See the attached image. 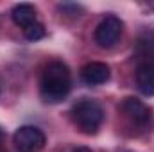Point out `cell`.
Segmentation results:
<instances>
[{
	"mask_svg": "<svg viewBox=\"0 0 154 152\" xmlns=\"http://www.w3.org/2000/svg\"><path fill=\"white\" fill-rule=\"evenodd\" d=\"M72 90V75L65 63L52 61L45 66L39 79V95L47 104H59Z\"/></svg>",
	"mask_w": 154,
	"mask_h": 152,
	"instance_id": "6da1fadb",
	"label": "cell"
},
{
	"mask_svg": "<svg viewBox=\"0 0 154 152\" xmlns=\"http://www.w3.org/2000/svg\"><path fill=\"white\" fill-rule=\"evenodd\" d=\"M72 118L84 134H95L104 122V109L97 100L81 99L72 108Z\"/></svg>",
	"mask_w": 154,
	"mask_h": 152,
	"instance_id": "7a4b0ae2",
	"label": "cell"
},
{
	"mask_svg": "<svg viewBox=\"0 0 154 152\" xmlns=\"http://www.w3.org/2000/svg\"><path fill=\"white\" fill-rule=\"evenodd\" d=\"M122 29H124L122 20L118 16H115V14H108L106 18L100 20V23L95 29V41H97V45L102 47V48H111L118 41V38H120Z\"/></svg>",
	"mask_w": 154,
	"mask_h": 152,
	"instance_id": "3957f363",
	"label": "cell"
},
{
	"mask_svg": "<svg viewBox=\"0 0 154 152\" xmlns=\"http://www.w3.org/2000/svg\"><path fill=\"white\" fill-rule=\"evenodd\" d=\"M14 145L20 152H39L45 147V134L34 125H22L14 132Z\"/></svg>",
	"mask_w": 154,
	"mask_h": 152,
	"instance_id": "277c9868",
	"label": "cell"
},
{
	"mask_svg": "<svg viewBox=\"0 0 154 152\" xmlns=\"http://www.w3.org/2000/svg\"><path fill=\"white\" fill-rule=\"evenodd\" d=\"M122 113L125 114L134 125L142 127V129H147L151 127L152 123V111L147 104H143L140 99H134V97H127L124 99L122 106H120Z\"/></svg>",
	"mask_w": 154,
	"mask_h": 152,
	"instance_id": "5b68a950",
	"label": "cell"
},
{
	"mask_svg": "<svg viewBox=\"0 0 154 152\" xmlns=\"http://www.w3.org/2000/svg\"><path fill=\"white\" fill-rule=\"evenodd\" d=\"M109 75H111L109 66L106 63H100V61H91V63L84 65L81 70V79L90 86H99V84L108 82Z\"/></svg>",
	"mask_w": 154,
	"mask_h": 152,
	"instance_id": "8992f818",
	"label": "cell"
},
{
	"mask_svg": "<svg viewBox=\"0 0 154 152\" xmlns=\"http://www.w3.org/2000/svg\"><path fill=\"white\" fill-rule=\"evenodd\" d=\"M136 84L142 95L154 97V65L152 63H143L136 70Z\"/></svg>",
	"mask_w": 154,
	"mask_h": 152,
	"instance_id": "52a82bcc",
	"label": "cell"
},
{
	"mask_svg": "<svg viewBox=\"0 0 154 152\" xmlns=\"http://www.w3.org/2000/svg\"><path fill=\"white\" fill-rule=\"evenodd\" d=\"M11 18H13V22H14L18 27L25 29V27H29L31 23L36 22V9H34V5H31V4H18V5L13 7Z\"/></svg>",
	"mask_w": 154,
	"mask_h": 152,
	"instance_id": "ba28073f",
	"label": "cell"
},
{
	"mask_svg": "<svg viewBox=\"0 0 154 152\" xmlns=\"http://www.w3.org/2000/svg\"><path fill=\"white\" fill-rule=\"evenodd\" d=\"M23 34H25V38L29 41H38V39H41L45 36V27L39 22H34V23H31L29 27L23 29Z\"/></svg>",
	"mask_w": 154,
	"mask_h": 152,
	"instance_id": "9c48e42d",
	"label": "cell"
},
{
	"mask_svg": "<svg viewBox=\"0 0 154 152\" xmlns=\"http://www.w3.org/2000/svg\"><path fill=\"white\" fill-rule=\"evenodd\" d=\"M72 152H91L88 147H77V149H74Z\"/></svg>",
	"mask_w": 154,
	"mask_h": 152,
	"instance_id": "30bf717a",
	"label": "cell"
},
{
	"mask_svg": "<svg viewBox=\"0 0 154 152\" xmlns=\"http://www.w3.org/2000/svg\"><path fill=\"white\" fill-rule=\"evenodd\" d=\"M147 7H149V9L154 13V2H149V4H147Z\"/></svg>",
	"mask_w": 154,
	"mask_h": 152,
	"instance_id": "8fae6325",
	"label": "cell"
},
{
	"mask_svg": "<svg viewBox=\"0 0 154 152\" xmlns=\"http://www.w3.org/2000/svg\"><path fill=\"white\" fill-rule=\"evenodd\" d=\"M2 140H4V131L0 129V141H2Z\"/></svg>",
	"mask_w": 154,
	"mask_h": 152,
	"instance_id": "7c38bea8",
	"label": "cell"
},
{
	"mask_svg": "<svg viewBox=\"0 0 154 152\" xmlns=\"http://www.w3.org/2000/svg\"><path fill=\"white\" fill-rule=\"evenodd\" d=\"M0 152H2V149H0Z\"/></svg>",
	"mask_w": 154,
	"mask_h": 152,
	"instance_id": "4fadbf2b",
	"label": "cell"
}]
</instances>
